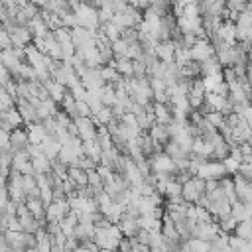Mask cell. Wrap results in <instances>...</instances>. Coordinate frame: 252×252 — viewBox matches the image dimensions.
Wrapping results in <instances>:
<instances>
[{
  "mask_svg": "<svg viewBox=\"0 0 252 252\" xmlns=\"http://www.w3.org/2000/svg\"><path fill=\"white\" fill-rule=\"evenodd\" d=\"M120 236H122V234H120L116 222H112V224H108V226H94L93 242L96 244V248H102V250H116Z\"/></svg>",
  "mask_w": 252,
  "mask_h": 252,
  "instance_id": "6da1fadb",
  "label": "cell"
},
{
  "mask_svg": "<svg viewBox=\"0 0 252 252\" xmlns=\"http://www.w3.org/2000/svg\"><path fill=\"white\" fill-rule=\"evenodd\" d=\"M75 18H77V26H83L87 30H91V33L94 35L98 30V18H96V8H91L87 2H81L79 8L75 10Z\"/></svg>",
  "mask_w": 252,
  "mask_h": 252,
  "instance_id": "7a4b0ae2",
  "label": "cell"
},
{
  "mask_svg": "<svg viewBox=\"0 0 252 252\" xmlns=\"http://www.w3.org/2000/svg\"><path fill=\"white\" fill-rule=\"evenodd\" d=\"M203 193H205V179L199 175H193L185 183H181V199L185 203H197V199Z\"/></svg>",
  "mask_w": 252,
  "mask_h": 252,
  "instance_id": "3957f363",
  "label": "cell"
},
{
  "mask_svg": "<svg viewBox=\"0 0 252 252\" xmlns=\"http://www.w3.org/2000/svg\"><path fill=\"white\" fill-rule=\"evenodd\" d=\"M79 81L83 83V87L87 91H94L104 85V81L100 77V67H85V71L79 75Z\"/></svg>",
  "mask_w": 252,
  "mask_h": 252,
  "instance_id": "277c9868",
  "label": "cell"
},
{
  "mask_svg": "<svg viewBox=\"0 0 252 252\" xmlns=\"http://www.w3.org/2000/svg\"><path fill=\"white\" fill-rule=\"evenodd\" d=\"M8 35H10V43L12 47H26L28 43H32V32L28 26H12L8 30Z\"/></svg>",
  "mask_w": 252,
  "mask_h": 252,
  "instance_id": "5b68a950",
  "label": "cell"
},
{
  "mask_svg": "<svg viewBox=\"0 0 252 252\" xmlns=\"http://www.w3.org/2000/svg\"><path fill=\"white\" fill-rule=\"evenodd\" d=\"M30 144L28 140V132H26V126H16L10 130V136H8V148L10 152H18V150H26Z\"/></svg>",
  "mask_w": 252,
  "mask_h": 252,
  "instance_id": "8992f818",
  "label": "cell"
},
{
  "mask_svg": "<svg viewBox=\"0 0 252 252\" xmlns=\"http://www.w3.org/2000/svg\"><path fill=\"white\" fill-rule=\"evenodd\" d=\"M69 201L67 199H53L49 205H45V219L47 220H61L69 213Z\"/></svg>",
  "mask_w": 252,
  "mask_h": 252,
  "instance_id": "52a82bcc",
  "label": "cell"
},
{
  "mask_svg": "<svg viewBox=\"0 0 252 252\" xmlns=\"http://www.w3.org/2000/svg\"><path fill=\"white\" fill-rule=\"evenodd\" d=\"M73 122H75V126H77V136H79L81 140H91V138H94V134H96V124H94V120H93L91 116H77V118H73Z\"/></svg>",
  "mask_w": 252,
  "mask_h": 252,
  "instance_id": "ba28073f",
  "label": "cell"
},
{
  "mask_svg": "<svg viewBox=\"0 0 252 252\" xmlns=\"http://www.w3.org/2000/svg\"><path fill=\"white\" fill-rule=\"evenodd\" d=\"M187 51H189V59H195V61H203V59L215 55V49L209 39H197Z\"/></svg>",
  "mask_w": 252,
  "mask_h": 252,
  "instance_id": "9c48e42d",
  "label": "cell"
},
{
  "mask_svg": "<svg viewBox=\"0 0 252 252\" xmlns=\"http://www.w3.org/2000/svg\"><path fill=\"white\" fill-rule=\"evenodd\" d=\"M232 181H234L236 199L242 201V203H252V181H246L236 173H232Z\"/></svg>",
  "mask_w": 252,
  "mask_h": 252,
  "instance_id": "30bf717a",
  "label": "cell"
},
{
  "mask_svg": "<svg viewBox=\"0 0 252 252\" xmlns=\"http://www.w3.org/2000/svg\"><path fill=\"white\" fill-rule=\"evenodd\" d=\"M16 108H18V112H20V116H22L24 124L39 122V116H37V112H35V106H33L28 98L18 96V98H16Z\"/></svg>",
  "mask_w": 252,
  "mask_h": 252,
  "instance_id": "8fae6325",
  "label": "cell"
},
{
  "mask_svg": "<svg viewBox=\"0 0 252 252\" xmlns=\"http://www.w3.org/2000/svg\"><path fill=\"white\" fill-rule=\"evenodd\" d=\"M69 32H71V41H73L75 47H83V45H87L89 41L94 39V35L91 33V30H87L83 26H73Z\"/></svg>",
  "mask_w": 252,
  "mask_h": 252,
  "instance_id": "7c38bea8",
  "label": "cell"
},
{
  "mask_svg": "<svg viewBox=\"0 0 252 252\" xmlns=\"http://www.w3.org/2000/svg\"><path fill=\"white\" fill-rule=\"evenodd\" d=\"M146 132L150 134V138H152L156 144H161V146L171 138V136H169V130H167V124H159V122H154Z\"/></svg>",
  "mask_w": 252,
  "mask_h": 252,
  "instance_id": "4fadbf2b",
  "label": "cell"
},
{
  "mask_svg": "<svg viewBox=\"0 0 252 252\" xmlns=\"http://www.w3.org/2000/svg\"><path fill=\"white\" fill-rule=\"evenodd\" d=\"M4 242L8 244V250H24V230H4Z\"/></svg>",
  "mask_w": 252,
  "mask_h": 252,
  "instance_id": "5bb4252c",
  "label": "cell"
},
{
  "mask_svg": "<svg viewBox=\"0 0 252 252\" xmlns=\"http://www.w3.org/2000/svg\"><path fill=\"white\" fill-rule=\"evenodd\" d=\"M152 112H154L156 122H159V124H167L171 120V106H169V102H154L152 104Z\"/></svg>",
  "mask_w": 252,
  "mask_h": 252,
  "instance_id": "9a60e30c",
  "label": "cell"
},
{
  "mask_svg": "<svg viewBox=\"0 0 252 252\" xmlns=\"http://www.w3.org/2000/svg\"><path fill=\"white\" fill-rule=\"evenodd\" d=\"M252 203H242V201H232L230 203V215L236 219V220H244V219H250L252 217Z\"/></svg>",
  "mask_w": 252,
  "mask_h": 252,
  "instance_id": "2e32d148",
  "label": "cell"
},
{
  "mask_svg": "<svg viewBox=\"0 0 252 252\" xmlns=\"http://www.w3.org/2000/svg\"><path fill=\"white\" fill-rule=\"evenodd\" d=\"M228 250L230 252H252V240H244L240 236H236L234 232L228 234Z\"/></svg>",
  "mask_w": 252,
  "mask_h": 252,
  "instance_id": "e0dca14e",
  "label": "cell"
},
{
  "mask_svg": "<svg viewBox=\"0 0 252 252\" xmlns=\"http://www.w3.org/2000/svg\"><path fill=\"white\" fill-rule=\"evenodd\" d=\"M39 146H41V152L51 159V158H57V152H59V148H61V144H59V140L55 138V136H45L41 142H39Z\"/></svg>",
  "mask_w": 252,
  "mask_h": 252,
  "instance_id": "ac0fdd59",
  "label": "cell"
},
{
  "mask_svg": "<svg viewBox=\"0 0 252 252\" xmlns=\"http://www.w3.org/2000/svg\"><path fill=\"white\" fill-rule=\"evenodd\" d=\"M100 144L94 140V138H91V140H83V156H89L94 163H98V156H100Z\"/></svg>",
  "mask_w": 252,
  "mask_h": 252,
  "instance_id": "d6986e66",
  "label": "cell"
},
{
  "mask_svg": "<svg viewBox=\"0 0 252 252\" xmlns=\"http://www.w3.org/2000/svg\"><path fill=\"white\" fill-rule=\"evenodd\" d=\"M77 158H79V154H77L71 146H61L59 152H57V159H59L61 163H65L67 167H69V165H77Z\"/></svg>",
  "mask_w": 252,
  "mask_h": 252,
  "instance_id": "ffe728a7",
  "label": "cell"
},
{
  "mask_svg": "<svg viewBox=\"0 0 252 252\" xmlns=\"http://www.w3.org/2000/svg\"><path fill=\"white\" fill-rule=\"evenodd\" d=\"M24 203H26L28 211H30V213H32L35 219L45 217V205L41 203V199H39V197H28Z\"/></svg>",
  "mask_w": 252,
  "mask_h": 252,
  "instance_id": "44dd1931",
  "label": "cell"
},
{
  "mask_svg": "<svg viewBox=\"0 0 252 252\" xmlns=\"http://www.w3.org/2000/svg\"><path fill=\"white\" fill-rule=\"evenodd\" d=\"M28 28H30V32H32L33 37H43V35L49 32V28L45 26V22H43L39 16H33V18L28 22Z\"/></svg>",
  "mask_w": 252,
  "mask_h": 252,
  "instance_id": "7402d4cb",
  "label": "cell"
},
{
  "mask_svg": "<svg viewBox=\"0 0 252 252\" xmlns=\"http://www.w3.org/2000/svg\"><path fill=\"white\" fill-rule=\"evenodd\" d=\"M134 116H136V124H138V128H140V130H148V128L156 122L154 112H152V110H146V108H142V110H140V112H136Z\"/></svg>",
  "mask_w": 252,
  "mask_h": 252,
  "instance_id": "603a6c76",
  "label": "cell"
},
{
  "mask_svg": "<svg viewBox=\"0 0 252 252\" xmlns=\"http://www.w3.org/2000/svg\"><path fill=\"white\" fill-rule=\"evenodd\" d=\"M67 177H69L75 185H87V171L81 169L79 165H69V167H67Z\"/></svg>",
  "mask_w": 252,
  "mask_h": 252,
  "instance_id": "cb8c5ba5",
  "label": "cell"
},
{
  "mask_svg": "<svg viewBox=\"0 0 252 252\" xmlns=\"http://www.w3.org/2000/svg\"><path fill=\"white\" fill-rule=\"evenodd\" d=\"M112 67H114L122 77H132V59H128V57H114Z\"/></svg>",
  "mask_w": 252,
  "mask_h": 252,
  "instance_id": "d4e9b609",
  "label": "cell"
},
{
  "mask_svg": "<svg viewBox=\"0 0 252 252\" xmlns=\"http://www.w3.org/2000/svg\"><path fill=\"white\" fill-rule=\"evenodd\" d=\"M30 161H32V167H33V173H45V171H49L51 169V163H49V158L47 156H33V158H30Z\"/></svg>",
  "mask_w": 252,
  "mask_h": 252,
  "instance_id": "484cf974",
  "label": "cell"
},
{
  "mask_svg": "<svg viewBox=\"0 0 252 252\" xmlns=\"http://www.w3.org/2000/svg\"><path fill=\"white\" fill-rule=\"evenodd\" d=\"M232 232H234L236 236H240V238H244V240H252V222H250V219H244V220H238Z\"/></svg>",
  "mask_w": 252,
  "mask_h": 252,
  "instance_id": "4316f807",
  "label": "cell"
},
{
  "mask_svg": "<svg viewBox=\"0 0 252 252\" xmlns=\"http://www.w3.org/2000/svg\"><path fill=\"white\" fill-rule=\"evenodd\" d=\"M148 250H167V244H165V240H163L159 230H150Z\"/></svg>",
  "mask_w": 252,
  "mask_h": 252,
  "instance_id": "83f0119b",
  "label": "cell"
},
{
  "mask_svg": "<svg viewBox=\"0 0 252 252\" xmlns=\"http://www.w3.org/2000/svg\"><path fill=\"white\" fill-rule=\"evenodd\" d=\"M100 77H102V81L104 83H108V85H114V83H118L120 81V73L112 67V65H100Z\"/></svg>",
  "mask_w": 252,
  "mask_h": 252,
  "instance_id": "f1b7e54d",
  "label": "cell"
},
{
  "mask_svg": "<svg viewBox=\"0 0 252 252\" xmlns=\"http://www.w3.org/2000/svg\"><path fill=\"white\" fill-rule=\"evenodd\" d=\"M18 220H20V228L24 230V232H35L39 226H37V219L32 215V213H26V215H22V217H18Z\"/></svg>",
  "mask_w": 252,
  "mask_h": 252,
  "instance_id": "f546056e",
  "label": "cell"
},
{
  "mask_svg": "<svg viewBox=\"0 0 252 252\" xmlns=\"http://www.w3.org/2000/svg\"><path fill=\"white\" fill-rule=\"evenodd\" d=\"M100 102L104 104V106H112L114 102H116V94H114V87L112 85H108V83H104L102 87H100Z\"/></svg>",
  "mask_w": 252,
  "mask_h": 252,
  "instance_id": "4dcf8cb0",
  "label": "cell"
},
{
  "mask_svg": "<svg viewBox=\"0 0 252 252\" xmlns=\"http://www.w3.org/2000/svg\"><path fill=\"white\" fill-rule=\"evenodd\" d=\"M110 47H112L114 57H126V53H128V41H126V39H122V37H118V39L110 41Z\"/></svg>",
  "mask_w": 252,
  "mask_h": 252,
  "instance_id": "1f68e13d",
  "label": "cell"
},
{
  "mask_svg": "<svg viewBox=\"0 0 252 252\" xmlns=\"http://www.w3.org/2000/svg\"><path fill=\"white\" fill-rule=\"evenodd\" d=\"M203 118H205L211 126H215V128H219V126L224 122V116H222L219 110H207V112L203 114Z\"/></svg>",
  "mask_w": 252,
  "mask_h": 252,
  "instance_id": "d6a6232c",
  "label": "cell"
},
{
  "mask_svg": "<svg viewBox=\"0 0 252 252\" xmlns=\"http://www.w3.org/2000/svg\"><path fill=\"white\" fill-rule=\"evenodd\" d=\"M236 175H240L246 181H252V161H240L238 169H236Z\"/></svg>",
  "mask_w": 252,
  "mask_h": 252,
  "instance_id": "836d02e7",
  "label": "cell"
},
{
  "mask_svg": "<svg viewBox=\"0 0 252 252\" xmlns=\"http://www.w3.org/2000/svg\"><path fill=\"white\" fill-rule=\"evenodd\" d=\"M148 75V67L140 59H132V77H144Z\"/></svg>",
  "mask_w": 252,
  "mask_h": 252,
  "instance_id": "e575fe53",
  "label": "cell"
},
{
  "mask_svg": "<svg viewBox=\"0 0 252 252\" xmlns=\"http://www.w3.org/2000/svg\"><path fill=\"white\" fill-rule=\"evenodd\" d=\"M238 159H234L232 156H226L224 159H222V165H224V171L228 173V175H232V173H236V169H238Z\"/></svg>",
  "mask_w": 252,
  "mask_h": 252,
  "instance_id": "d590c367",
  "label": "cell"
},
{
  "mask_svg": "<svg viewBox=\"0 0 252 252\" xmlns=\"http://www.w3.org/2000/svg\"><path fill=\"white\" fill-rule=\"evenodd\" d=\"M87 171V185H102V179L98 177L96 169L91 167V169H85Z\"/></svg>",
  "mask_w": 252,
  "mask_h": 252,
  "instance_id": "8d00e7d4",
  "label": "cell"
},
{
  "mask_svg": "<svg viewBox=\"0 0 252 252\" xmlns=\"http://www.w3.org/2000/svg\"><path fill=\"white\" fill-rule=\"evenodd\" d=\"M39 199H41V203H43V205H49V203L53 201V191H51V187H49V185L39 187Z\"/></svg>",
  "mask_w": 252,
  "mask_h": 252,
  "instance_id": "74e56055",
  "label": "cell"
},
{
  "mask_svg": "<svg viewBox=\"0 0 252 252\" xmlns=\"http://www.w3.org/2000/svg\"><path fill=\"white\" fill-rule=\"evenodd\" d=\"M75 106H77V114L79 116H91V108L85 102V98L83 100H75Z\"/></svg>",
  "mask_w": 252,
  "mask_h": 252,
  "instance_id": "f35d334b",
  "label": "cell"
},
{
  "mask_svg": "<svg viewBox=\"0 0 252 252\" xmlns=\"http://www.w3.org/2000/svg\"><path fill=\"white\" fill-rule=\"evenodd\" d=\"M0 47L2 49H8V47H12V43H10V35H8V32L0 26Z\"/></svg>",
  "mask_w": 252,
  "mask_h": 252,
  "instance_id": "ab89813d",
  "label": "cell"
},
{
  "mask_svg": "<svg viewBox=\"0 0 252 252\" xmlns=\"http://www.w3.org/2000/svg\"><path fill=\"white\" fill-rule=\"evenodd\" d=\"M116 250H124V252L132 250V240H130L128 236H120V240H118V248H116Z\"/></svg>",
  "mask_w": 252,
  "mask_h": 252,
  "instance_id": "60d3db41",
  "label": "cell"
},
{
  "mask_svg": "<svg viewBox=\"0 0 252 252\" xmlns=\"http://www.w3.org/2000/svg\"><path fill=\"white\" fill-rule=\"evenodd\" d=\"M10 81V71L4 67V63L0 61V85H6Z\"/></svg>",
  "mask_w": 252,
  "mask_h": 252,
  "instance_id": "b9f144b4",
  "label": "cell"
},
{
  "mask_svg": "<svg viewBox=\"0 0 252 252\" xmlns=\"http://www.w3.org/2000/svg\"><path fill=\"white\" fill-rule=\"evenodd\" d=\"M10 201V197H8V191H6V185H0V209L6 205Z\"/></svg>",
  "mask_w": 252,
  "mask_h": 252,
  "instance_id": "7bdbcfd3",
  "label": "cell"
},
{
  "mask_svg": "<svg viewBox=\"0 0 252 252\" xmlns=\"http://www.w3.org/2000/svg\"><path fill=\"white\" fill-rule=\"evenodd\" d=\"M32 2H33V4L37 6V8H43V6H45V4L49 2V0H32Z\"/></svg>",
  "mask_w": 252,
  "mask_h": 252,
  "instance_id": "ee69618b",
  "label": "cell"
},
{
  "mask_svg": "<svg viewBox=\"0 0 252 252\" xmlns=\"http://www.w3.org/2000/svg\"><path fill=\"white\" fill-rule=\"evenodd\" d=\"M0 53H2V47H0Z\"/></svg>",
  "mask_w": 252,
  "mask_h": 252,
  "instance_id": "f6af8a7d",
  "label": "cell"
},
{
  "mask_svg": "<svg viewBox=\"0 0 252 252\" xmlns=\"http://www.w3.org/2000/svg\"><path fill=\"white\" fill-rule=\"evenodd\" d=\"M81 2H87V0H81Z\"/></svg>",
  "mask_w": 252,
  "mask_h": 252,
  "instance_id": "bcb514c9",
  "label": "cell"
}]
</instances>
